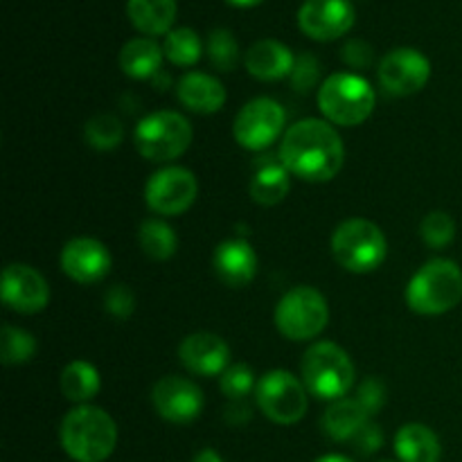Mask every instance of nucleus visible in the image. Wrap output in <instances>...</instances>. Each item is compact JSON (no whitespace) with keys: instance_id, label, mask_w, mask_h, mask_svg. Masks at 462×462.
Segmentation results:
<instances>
[{"instance_id":"nucleus-30","label":"nucleus","mask_w":462,"mask_h":462,"mask_svg":"<svg viewBox=\"0 0 462 462\" xmlns=\"http://www.w3.org/2000/svg\"><path fill=\"white\" fill-rule=\"evenodd\" d=\"M0 352H3L5 365L27 364V361L34 356L36 341L32 334L25 332V329L5 325L3 334H0Z\"/></svg>"},{"instance_id":"nucleus-9","label":"nucleus","mask_w":462,"mask_h":462,"mask_svg":"<svg viewBox=\"0 0 462 462\" xmlns=\"http://www.w3.org/2000/svg\"><path fill=\"white\" fill-rule=\"evenodd\" d=\"M307 388L287 370L266 373L255 386V400L262 413L275 424H296L307 413Z\"/></svg>"},{"instance_id":"nucleus-7","label":"nucleus","mask_w":462,"mask_h":462,"mask_svg":"<svg viewBox=\"0 0 462 462\" xmlns=\"http://www.w3.org/2000/svg\"><path fill=\"white\" fill-rule=\"evenodd\" d=\"M192 125L180 113L156 111L135 126V149L152 162H170L188 152L192 143Z\"/></svg>"},{"instance_id":"nucleus-13","label":"nucleus","mask_w":462,"mask_h":462,"mask_svg":"<svg viewBox=\"0 0 462 462\" xmlns=\"http://www.w3.org/2000/svg\"><path fill=\"white\" fill-rule=\"evenodd\" d=\"M355 18L350 0H305L298 12V25L310 39L334 41L352 30Z\"/></svg>"},{"instance_id":"nucleus-34","label":"nucleus","mask_w":462,"mask_h":462,"mask_svg":"<svg viewBox=\"0 0 462 462\" xmlns=\"http://www.w3.org/2000/svg\"><path fill=\"white\" fill-rule=\"evenodd\" d=\"M291 84L298 93H310L316 84H319V77H320V66H319V59L314 54L305 52L296 59L293 63V70H291Z\"/></svg>"},{"instance_id":"nucleus-16","label":"nucleus","mask_w":462,"mask_h":462,"mask_svg":"<svg viewBox=\"0 0 462 462\" xmlns=\"http://www.w3.org/2000/svg\"><path fill=\"white\" fill-rule=\"evenodd\" d=\"M61 269L79 284L99 282L111 271V253L97 239L77 237L63 246Z\"/></svg>"},{"instance_id":"nucleus-3","label":"nucleus","mask_w":462,"mask_h":462,"mask_svg":"<svg viewBox=\"0 0 462 462\" xmlns=\"http://www.w3.org/2000/svg\"><path fill=\"white\" fill-rule=\"evenodd\" d=\"M462 300V271L451 260H431L411 278L406 302L415 314L440 316Z\"/></svg>"},{"instance_id":"nucleus-20","label":"nucleus","mask_w":462,"mask_h":462,"mask_svg":"<svg viewBox=\"0 0 462 462\" xmlns=\"http://www.w3.org/2000/svg\"><path fill=\"white\" fill-rule=\"evenodd\" d=\"M176 93L188 111L201 113V116L221 111L226 104V88L221 81L206 72H188L180 77Z\"/></svg>"},{"instance_id":"nucleus-26","label":"nucleus","mask_w":462,"mask_h":462,"mask_svg":"<svg viewBox=\"0 0 462 462\" xmlns=\"http://www.w3.org/2000/svg\"><path fill=\"white\" fill-rule=\"evenodd\" d=\"M61 391L70 402H90L99 393V373L88 361H72L61 373Z\"/></svg>"},{"instance_id":"nucleus-15","label":"nucleus","mask_w":462,"mask_h":462,"mask_svg":"<svg viewBox=\"0 0 462 462\" xmlns=\"http://www.w3.org/2000/svg\"><path fill=\"white\" fill-rule=\"evenodd\" d=\"M3 302L18 314H36L45 310L50 289L43 275L27 264H9L3 271Z\"/></svg>"},{"instance_id":"nucleus-5","label":"nucleus","mask_w":462,"mask_h":462,"mask_svg":"<svg viewBox=\"0 0 462 462\" xmlns=\"http://www.w3.org/2000/svg\"><path fill=\"white\" fill-rule=\"evenodd\" d=\"M319 108L338 126H356L374 111V90L355 72H334L319 88Z\"/></svg>"},{"instance_id":"nucleus-33","label":"nucleus","mask_w":462,"mask_h":462,"mask_svg":"<svg viewBox=\"0 0 462 462\" xmlns=\"http://www.w3.org/2000/svg\"><path fill=\"white\" fill-rule=\"evenodd\" d=\"M219 386L221 393H224L228 400L237 402L242 400V397H246L248 393H251V388L255 386V374H253V370L248 368L246 364H235L221 374Z\"/></svg>"},{"instance_id":"nucleus-38","label":"nucleus","mask_w":462,"mask_h":462,"mask_svg":"<svg viewBox=\"0 0 462 462\" xmlns=\"http://www.w3.org/2000/svg\"><path fill=\"white\" fill-rule=\"evenodd\" d=\"M350 442L355 445V449L359 451V454H364V456L374 454V451L382 449V445H383L382 429H379L377 424L368 422L364 429H361L359 433H356L355 438H352Z\"/></svg>"},{"instance_id":"nucleus-22","label":"nucleus","mask_w":462,"mask_h":462,"mask_svg":"<svg viewBox=\"0 0 462 462\" xmlns=\"http://www.w3.org/2000/svg\"><path fill=\"white\" fill-rule=\"evenodd\" d=\"M126 14L143 34H170L176 21V0H126Z\"/></svg>"},{"instance_id":"nucleus-18","label":"nucleus","mask_w":462,"mask_h":462,"mask_svg":"<svg viewBox=\"0 0 462 462\" xmlns=\"http://www.w3.org/2000/svg\"><path fill=\"white\" fill-rule=\"evenodd\" d=\"M217 278L228 287H246L257 273V255L253 246L244 239H228L219 244L212 257Z\"/></svg>"},{"instance_id":"nucleus-31","label":"nucleus","mask_w":462,"mask_h":462,"mask_svg":"<svg viewBox=\"0 0 462 462\" xmlns=\"http://www.w3.org/2000/svg\"><path fill=\"white\" fill-rule=\"evenodd\" d=\"M208 57L210 63L221 72L235 70L239 61V45L228 30H212L208 39Z\"/></svg>"},{"instance_id":"nucleus-24","label":"nucleus","mask_w":462,"mask_h":462,"mask_svg":"<svg viewBox=\"0 0 462 462\" xmlns=\"http://www.w3.org/2000/svg\"><path fill=\"white\" fill-rule=\"evenodd\" d=\"M162 48L152 39H131L120 52V68L134 79H152L161 72Z\"/></svg>"},{"instance_id":"nucleus-12","label":"nucleus","mask_w":462,"mask_h":462,"mask_svg":"<svg viewBox=\"0 0 462 462\" xmlns=\"http://www.w3.org/2000/svg\"><path fill=\"white\" fill-rule=\"evenodd\" d=\"M431 77V63L420 50L397 48L391 50L379 63V81L383 90L397 97H409L420 93Z\"/></svg>"},{"instance_id":"nucleus-10","label":"nucleus","mask_w":462,"mask_h":462,"mask_svg":"<svg viewBox=\"0 0 462 462\" xmlns=\"http://www.w3.org/2000/svg\"><path fill=\"white\" fill-rule=\"evenodd\" d=\"M199 194L197 176L185 167H162L147 180L144 201L149 210L162 217H176L194 206Z\"/></svg>"},{"instance_id":"nucleus-41","label":"nucleus","mask_w":462,"mask_h":462,"mask_svg":"<svg viewBox=\"0 0 462 462\" xmlns=\"http://www.w3.org/2000/svg\"><path fill=\"white\" fill-rule=\"evenodd\" d=\"M226 3L235 5V7H253V5H260L262 0H226Z\"/></svg>"},{"instance_id":"nucleus-42","label":"nucleus","mask_w":462,"mask_h":462,"mask_svg":"<svg viewBox=\"0 0 462 462\" xmlns=\"http://www.w3.org/2000/svg\"><path fill=\"white\" fill-rule=\"evenodd\" d=\"M382 462H400V460H382Z\"/></svg>"},{"instance_id":"nucleus-25","label":"nucleus","mask_w":462,"mask_h":462,"mask_svg":"<svg viewBox=\"0 0 462 462\" xmlns=\"http://www.w3.org/2000/svg\"><path fill=\"white\" fill-rule=\"evenodd\" d=\"M289 188V170L282 162H273L264 158L255 170V176L251 180V197L260 206H275L287 197Z\"/></svg>"},{"instance_id":"nucleus-28","label":"nucleus","mask_w":462,"mask_h":462,"mask_svg":"<svg viewBox=\"0 0 462 462\" xmlns=\"http://www.w3.org/2000/svg\"><path fill=\"white\" fill-rule=\"evenodd\" d=\"M162 52L170 59L174 66H194V63L201 59L203 45L201 39L194 30L189 27H176L170 34L165 36V45H162Z\"/></svg>"},{"instance_id":"nucleus-17","label":"nucleus","mask_w":462,"mask_h":462,"mask_svg":"<svg viewBox=\"0 0 462 462\" xmlns=\"http://www.w3.org/2000/svg\"><path fill=\"white\" fill-rule=\"evenodd\" d=\"M179 359L185 368L199 377H215L228 370L230 347L221 337L210 332L189 334L179 347Z\"/></svg>"},{"instance_id":"nucleus-6","label":"nucleus","mask_w":462,"mask_h":462,"mask_svg":"<svg viewBox=\"0 0 462 462\" xmlns=\"http://www.w3.org/2000/svg\"><path fill=\"white\" fill-rule=\"evenodd\" d=\"M388 244L382 228L368 219H347L334 230L332 253L350 273H370L386 260Z\"/></svg>"},{"instance_id":"nucleus-11","label":"nucleus","mask_w":462,"mask_h":462,"mask_svg":"<svg viewBox=\"0 0 462 462\" xmlns=\"http://www.w3.org/2000/svg\"><path fill=\"white\" fill-rule=\"evenodd\" d=\"M284 108L271 97L251 99L242 111L237 113L233 125L235 140L244 149L262 152L271 147L280 138L284 129Z\"/></svg>"},{"instance_id":"nucleus-27","label":"nucleus","mask_w":462,"mask_h":462,"mask_svg":"<svg viewBox=\"0 0 462 462\" xmlns=\"http://www.w3.org/2000/svg\"><path fill=\"white\" fill-rule=\"evenodd\" d=\"M140 248L144 251V255H149L152 260H170L176 253V246H179V239H176V233L171 230L170 224H165L162 219H147L143 226H140Z\"/></svg>"},{"instance_id":"nucleus-36","label":"nucleus","mask_w":462,"mask_h":462,"mask_svg":"<svg viewBox=\"0 0 462 462\" xmlns=\"http://www.w3.org/2000/svg\"><path fill=\"white\" fill-rule=\"evenodd\" d=\"M104 302H106V310L116 319H129L135 310L134 291L129 287H125V284H116V287L108 289L106 296H104Z\"/></svg>"},{"instance_id":"nucleus-37","label":"nucleus","mask_w":462,"mask_h":462,"mask_svg":"<svg viewBox=\"0 0 462 462\" xmlns=\"http://www.w3.org/2000/svg\"><path fill=\"white\" fill-rule=\"evenodd\" d=\"M341 59L347 66L355 68V70H365V68H370V63H373L374 52L373 48H370V43H365V41L361 39H352L343 45Z\"/></svg>"},{"instance_id":"nucleus-14","label":"nucleus","mask_w":462,"mask_h":462,"mask_svg":"<svg viewBox=\"0 0 462 462\" xmlns=\"http://www.w3.org/2000/svg\"><path fill=\"white\" fill-rule=\"evenodd\" d=\"M152 402L156 413L162 420L174 424H188L201 415L203 411V393L194 382L185 377H162L153 386Z\"/></svg>"},{"instance_id":"nucleus-8","label":"nucleus","mask_w":462,"mask_h":462,"mask_svg":"<svg viewBox=\"0 0 462 462\" xmlns=\"http://www.w3.org/2000/svg\"><path fill=\"white\" fill-rule=\"evenodd\" d=\"M329 320V307L323 293L314 287H296L282 296L275 307V325L289 341L316 338Z\"/></svg>"},{"instance_id":"nucleus-40","label":"nucleus","mask_w":462,"mask_h":462,"mask_svg":"<svg viewBox=\"0 0 462 462\" xmlns=\"http://www.w3.org/2000/svg\"><path fill=\"white\" fill-rule=\"evenodd\" d=\"M316 462H355L350 458H346V456H338V454H329V456H323V458H319Z\"/></svg>"},{"instance_id":"nucleus-1","label":"nucleus","mask_w":462,"mask_h":462,"mask_svg":"<svg viewBox=\"0 0 462 462\" xmlns=\"http://www.w3.org/2000/svg\"><path fill=\"white\" fill-rule=\"evenodd\" d=\"M346 147L332 125L316 117L289 126L280 144V162L289 174L310 183H328L341 171Z\"/></svg>"},{"instance_id":"nucleus-29","label":"nucleus","mask_w":462,"mask_h":462,"mask_svg":"<svg viewBox=\"0 0 462 462\" xmlns=\"http://www.w3.org/2000/svg\"><path fill=\"white\" fill-rule=\"evenodd\" d=\"M86 143L93 149H99V152H108V149H116L117 144L125 138V126L111 113H99V116L90 117L86 122Z\"/></svg>"},{"instance_id":"nucleus-39","label":"nucleus","mask_w":462,"mask_h":462,"mask_svg":"<svg viewBox=\"0 0 462 462\" xmlns=\"http://www.w3.org/2000/svg\"><path fill=\"white\" fill-rule=\"evenodd\" d=\"M192 462H224V458L215 449H203L194 456Z\"/></svg>"},{"instance_id":"nucleus-19","label":"nucleus","mask_w":462,"mask_h":462,"mask_svg":"<svg viewBox=\"0 0 462 462\" xmlns=\"http://www.w3.org/2000/svg\"><path fill=\"white\" fill-rule=\"evenodd\" d=\"M244 63H246V70L251 72L253 77H257V79L278 81L291 75L296 57H293L291 50L284 43H280V41L264 39L257 41L255 45L248 48Z\"/></svg>"},{"instance_id":"nucleus-35","label":"nucleus","mask_w":462,"mask_h":462,"mask_svg":"<svg viewBox=\"0 0 462 462\" xmlns=\"http://www.w3.org/2000/svg\"><path fill=\"white\" fill-rule=\"evenodd\" d=\"M356 402L365 409V413L373 418L377 411L383 409L386 404V386L379 377H368L364 383H361L359 393H356Z\"/></svg>"},{"instance_id":"nucleus-23","label":"nucleus","mask_w":462,"mask_h":462,"mask_svg":"<svg viewBox=\"0 0 462 462\" xmlns=\"http://www.w3.org/2000/svg\"><path fill=\"white\" fill-rule=\"evenodd\" d=\"M370 422V415L365 413L364 406L355 400H337L328 411H325L323 418V429L332 440L343 442L352 440L365 424Z\"/></svg>"},{"instance_id":"nucleus-4","label":"nucleus","mask_w":462,"mask_h":462,"mask_svg":"<svg viewBox=\"0 0 462 462\" xmlns=\"http://www.w3.org/2000/svg\"><path fill=\"white\" fill-rule=\"evenodd\" d=\"M302 383L319 400L337 402L350 393L355 383V365L337 343L319 341L302 356Z\"/></svg>"},{"instance_id":"nucleus-32","label":"nucleus","mask_w":462,"mask_h":462,"mask_svg":"<svg viewBox=\"0 0 462 462\" xmlns=\"http://www.w3.org/2000/svg\"><path fill=\"white\" fill-rule=\"evenodd\" d=\"M420 235H422L424 244L431 248H447L456 237V221L451 219L447 212L436 210L429 212L422 219V226H420Z\"/></svg>"},{"instance_id":"nucleus-2","label":"nucleus","mask_w":462,"mask_h":462,"mask_svg":"<svg viewBox=\"0 0 462 462\" xmlns=\"http://www.w3.org/2000/svg\"><path fill=\"white\" fill-rule=\"evenodd\" d=\"M117 445L116 420L97 406H79L61 422V447L75 462H104Z\"/></svg>"},{"instance_id":"nucleus-21","label":"nucleus","mask_w":462,"mask_h":462,"mask_svg":"<svg viewBox=\"0 0 462 462\" xmlns=\"http://www.w3.org/2000/svg\"><path fill=\"white\" fill-rule=\"evenodd\" d=\"M395 454L400 462H440L442 447L431 429L413 422L397 431Z\"/></svg>"}]
</instances>
